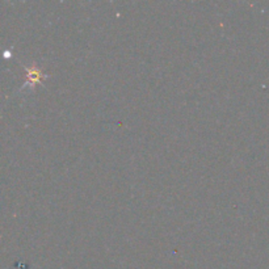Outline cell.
<instances>
[{
	"label": "cell",
	"mask_w": 269,
	"mask_h": 269,
	"mask_svg": "<svg viewBox=\"0 0 269 269\" xmlns=\"http://www.w3.org/2000/svg\"><path fill=\"white\" fill-rule=\"evenodd\" d=\"M26 70V72H28V80H26V84L24 87H21V90L26 87V86H29V87H35L36 83L41 82V80H44L45 78H48L46 75L42 74V71L37 67H24Z\"/></svg>",
	"instance_id": "obj_1"
}]
</instances>
